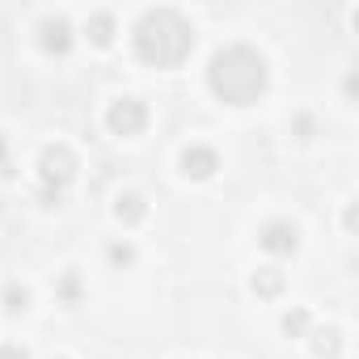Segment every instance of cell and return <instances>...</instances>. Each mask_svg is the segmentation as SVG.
I'll use <instances>...</instances> for the list:
<instances>
[{
    "label": "cell",
    "instance_id": "obj_1",
    "mask_svg": "<svg viewBox=\"0 0 359 359\" xmlns=\"http://www.w3.org/2000/svg\"><path fill=\"white\" fill-rule=\"evenodd\" d=\"M208 85L229 106H254L266 93V60L254 47H224L208 64Z\"/></svg>",
    "mask_w": 359,
    "mask_h": 359
},
{
    "label": "cell",
    "instance_id": "obj_16",
    "mask_svg": "<svg viewBox=\"0 0 359 359\" xmlns=\"http://www.w3.org/2000/svg\"><path fill=\"white\" fill-rule=\"evenodd\" d=\"M5 161H9V148H5V135H0V169H5Z\"/></svg>",
    "mask_w": 359,
    "mask_h": 359
},
{
    "label": "cell",
    "instance_id": "obj_15",
    "mask_svg": "<svg viewBox=\"0 0 359 359\" xmlns=\"http://www.w3.org/2000/svg\"><path fill=\"white\" fill-rule=\"evenodd\" d=\"M0 359H26L22 346H0Z\"/></svg>",
    "mask_w": 359,
    "mask_h": 359
},
{
    "label": "cell",
    "instance_id": "obj_2",
    "mask_svg": "<svg viewBox=\"0 0 359 359\" xmlns=\"http://www.w3.org/2000/svg\"><path fill=\"white\" fill-rule=\"evenodd\" d=\"M195 47V30L177 9H148L135 26V55L152 68H177Z\"/></svg>",
    "mask_w": 359,
    "mask_h": 359
},
{
    "label": "cell",
    "instance_id": "obj_13",
    "mask_svg": "<svg viewBox=\"0 0 359 359\" xmlns=\"http://www.w3.org/2000/svg\"><path fill=\"white\" fill-rule=\"evenodd\" d=\"M304 325H309V313H304V309H296V313L283 317V330H287V334H300Z\"/></svg>",
    "mask_w": 359,
    "mask_h": 359
},
{
    "label": "cell",
    "instance_id": "obj_11",
    "mask_svg": "<svg viewBox=\"0 0 359 359\" xmlns=\"http://www.w3.org/2000/svg\"><path fill=\"white\" fill-rule=\"evenodd\" d=\"M313 351H317V355H325V359H334V355L342 351V334H338V330L317 334V338H313Z\"/></svg>",
    "mask_w": 359,
    "mask_h": 359
},
{
    "label": "cell",
    "instance_id": "obj_7",
    "mask_svg": "<svg viewBox=\"0 0 359 359\" xmlns=\"http://www.w3.org/2000/svg\"><path fill=\"white\" fill-rule=\"evenodd\" d=\"M39 43H43L47 51H55V55H64V51L72 47V26H68L64 18H47V22L39 26Z\"/></svg>",
    "mask_w": 359,
    "mask_h": 359
},
{
    "label": "cell",
    "instance_id": "obj_4",
    "mask_svg": "<svg viewBox=\"0 0 359 359\" xmlns=\"http://www.w3.org/2000/svg\"><path fill=\"white\" fill-rule=\"evenodd\" d=\"M106 123H110L114 135H140V131L148 127V110H144V102H135V97H118V102L106 110Z\"/></svg>",
    "mask_w": 359,
    "mask_h": 359
},
{
    "label": "cell",
    "instance_id": "obj_12",
    "mask_svg": "<svg viewBox=\"0 0 359 359\" xmlns=\"http://www.w3.org/2000/svg\"><path fill=\"white\" fill-rule=\"evenodd\" d=\"M26 304H30V296H26V287H18V283H9V287H5V309H9V313H22Z\"/></svg>",
    "mask_w": 359,
    "mask_h": 359
},
{
    "label": "cell",
    "instance_id": "obj_14",
    "mask_svg": "<svg viewBox=\"0 0 359 359\" xmlns=\"http://www.w3.org/2000/svg\"><path fill=\"white\" fill-rule=\"evenodd\" d=\"M110 258H114V262H131L135 254H131V245H110Z\"/></svg>",
    "mask_w": 359,
    "mask_h": 359
},
{
    "label": "cell",
    "instance_id": "obj_9",
    "mask_svg": "<svg viewBox=\"0 0 359 359\" xmlns=\"http://www.w3.org/2000/svg\"><path fill=\"white\" fill-rule=\"evenodd\" d=\"M85 34H89L97 47H110V39H114V18H110V13H93L89 26H85Z\"/></svg>",
    "mask_w": 359,
    "mask_h": 359
},
{
    "label": "cell",
    "instance_id": "obj_8",
    "mask_svg": "<svg viewBox=\"0 0 359 359\" xmlns=\"http://www.w3.org/2000/svg\"><path fill=\"white\" fill-rule=\"evenodd\" d=\"M114 216H118L123 224H140V220L148 216V208H144V199H140V195H118V203H114Z\"/></svg>",
    "mask_w": 359,
    "mask_h": 359
},
{
    "label": "cell",
    "instance_id": "obj_10",
    "mask_svg": "<svg viewBox=\"0 0 359 359\" xmlns=\"http://www.w3.org/2000/svg\"><path fill=\"white\" fill-rule=\"evenodd\" d=\"M254 292L258 296H279L283 292V275L279 271H258L254 275Z\"/></svg>",
    "mask_w": 359,
    "mask_h": 359
},
{
    "label": "cell",
    "instance_id": "obj_6",
    "mask_svg": "<svg viewBox=\"0 0 359 359\" xmlns=\"http://www.w3.org/2000/svg\"><path fill=\"white\" fill-rule=\"evenodd\" d=\"M216 169H220L216 148H208V144H191V148L182 152V173H187V177H212Z\"/></svg>",
    "mask_w": 359,
    "mask_h": 359
},
{
    "label": "cell",
    "instance_id": "obj_5",
    "mask_svg": "<svg viewBox=\"0 0 359 359\" xmlns=\"http://www.w3.org/2000/svg\"><path fill=\"white\" fill-rule=\"evenodd\" d=\"M258 245H262L266 254H296V245H300V233H296L292 224H283V220H271V224L262 229Z\"/></svg>",
    "mask_w": 359,
    "mask_h": 359
},
{
    "label": "cell",
    "instance_id": "obj_3",
    "mask_svg": "<svg viewBox=\"0 0 359 359\" xmlns=\"http://www.w3.org/2000/svg\"><path fill=\"white\" fill-rule=\"evenodd\" d=\"M39 177H43L47 195H60V191L72 182V177H76V156H72V148H64V144L47 148L43 161H39Z\"/></svg>",
    "mask_w": 359,
    "mask_h": 359
}]
</instances>
